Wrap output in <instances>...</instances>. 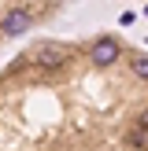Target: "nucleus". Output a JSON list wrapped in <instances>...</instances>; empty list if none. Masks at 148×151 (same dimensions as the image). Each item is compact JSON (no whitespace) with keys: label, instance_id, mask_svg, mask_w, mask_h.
I'll list each match as a JSON object with an SVG mask.
<instances>
[{"label":"nucleus","instance_id":"1","mask_svg":"<svg viewBox=\"0 0 148 151\" xmlns=\"http://www.w3.org/2000/svg\"><path fill=\"white\" fill-rule=\"evenodd\" d=\"M33 63H41V66H63L67 63V48L63 44H37L33 48Z\"/></svg>","mask_w":148,"mask_h":151},{"label":"nucleus","instance_id":"2","mask_svg":"<svg viewBox=\"0 0 148 151\" xmlns=\"http://www.w3.org/2000/svg\"><path fill=\"white\" fill-rule=\"evenodd\" d=\"M30 26H33V19H30V11H22V7H19V11H7V15H4V22H0V29H4L7 37L26 33Z\"/></svg>","mask_w":148,"mask_h":151},{"label":"nucleus","instance_id":"3","mask_svg":"<svg viewBox=\"0 0 148 151\" xmlns=\"http://www.w3.org/2000/svg\"><path fill=\"white\" fill-rule=\"evenodd\" d=\"M89 59H93L96 66H111L118 59V44L111 41V37H104V41H96L93 48H89Z\"/></svg>","mask_w":148,"mask_h":151},{"label":"nucleus","instance_id":"4","mask_svg":"<svg viewBox=\"0 0 148 151\" xmlns=\"http://www.w3.org/2000/svg\"><path fill=\"white\" fill-rule=\"evenodd\" d=\"M133 74H137L141 81H148V55H137V59H133Z\"/></svg>","mask_w":148,"mask_h":151},{"label":"nucleus","instance_id":"5","mask_svg":"<svg viewBox=\"0 0 148 151\" xmlns=\"http://www.w3.org/2000/svg\"><path fill=\"white\" fill-rule=\"evenodd\" d=\"M133 140H148V111L141 114V122H137V133H133Z\"/></svg>","mask_w":148,"mask_h":151}]
</instances>
